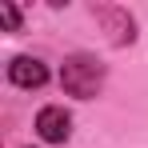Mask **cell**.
Returning a JSON list of instances; mask_svg holds the SVG:
<instances>
[{"instance_id": "cell-1", "label": "cell", "mask_w": 148, "mask_h": 148, "mask_svg": "<svg viewBox=\"0 0 148 148\" xmlns=\"http://www.w3.org/2000/svg\"><path fill=\"white\" fill-rule=\"evenodd\" d=\"M104 76H108V68L100 64L92 52H72L60 64V88L68 96H76V100H92L104 88Z\"/></svg>"}, {"instance_id": "cell-2", "label": "cell", "mask_w": 148, "mask_h": 148, "mask_svg": "<svg viewBox=\"0 0 148 148\" xmlns=\"http://www.w3.org/2000/svg\"><path fill=\"white\" fill-rule=\"evenodd\" d=\"M92 16L104 24L108 40H112L116 48L136 40V20H132V12H128V8H120V4H92Z\"/></svg>"}, {"instance_id": "cell-3", "label": "cell", "mask_w": 148, "mask_h": 148, "mask_svg": "<svg viewBox=\"0 0 148 148\" xmlns=\"http://www.w3.org/2000/svg\"><path fill=\"white\" fill-rule=\"evenodd\" d=\"M36 136L44 144H68L72 140V116L60 108V104H44L36 112Z\"/></svg>"}, {"instance_id": "cell-4", "label": "cell", "mask_w": 148, "mask_h": 148, "mask_svg": "<svg viewBox=\"0 0 148 148\" xmlns=\"http://www.w3.org/2000/svg\"><path fill=\"white\" fill-rule=\"evenodd\" d=\"M8 80L16 88H44L48 84V64L36 56H12L8 60Z\"/></svg>"}, {"instance_id": "cell-5", "label": "cell", "mask_w": 148, "mask_h": 148, "mask_svg": "<svg viewBox=\"0 0 148 148\" xmlns=\"http://www.w3.org/2000/svg\"><path fill=\"white\" fill-rule=\"evenodd\" d=\"M0 20H4L8 32H20V24H24V16H20V8H16V4H0Z\"/></svg>"}]
</instances>
